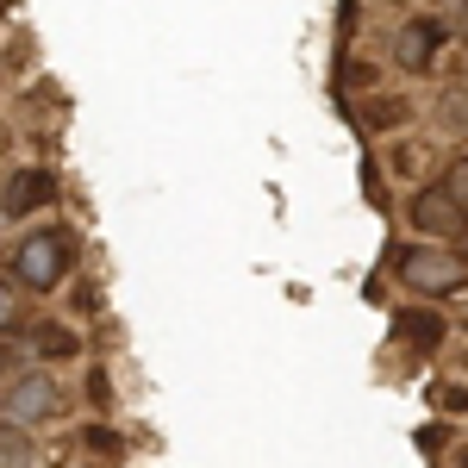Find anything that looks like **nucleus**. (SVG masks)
Returning <instances> with one entry per match:
<instances>
[{"label":"nucleus","mask_w":468,"mask_h":468,"mask_svg":"<svg viewBox=\"0 0 468 468\" xmlns=\"http://www.w3.org/2000/svg\"><path fill=\"white\" fill-rule=\"evenodd\" d=\"M75 269V231L69 225H37L13 244V282L32 293H57Z\"/></svg>","instance_id":"obj_1"},{"label":"nucleus","mask_w":468,"mask_h":468,"mask_svg":"<svg viewBox=\"0 0 468 468\" xmlns=\"http://www.w3.org/2000/svg\"><path fill=\"white\" fill-rule=\"evenodd\" d=\"M399 282L419 293H463L468 288V262L463 250H443V244H406L399 250Z\"/></svg>","instance_id":"obj_2"},{"label":"nucleus","mask_w":468,"mask_h":468,"mask_svg":"<svg viewBox=\"0 0 468 468\" xmlns=\"http://www.w3.org/2000/svg\"><path fill=\"white\" fill-rule=\"evenodd\" d=\"M57 200H63V181H57V169H44V163L13 169L6 187H0V213L6 218H32V213H44V207H57Z\"/></svg>","instance_id":"obj_3"},{"label":"nucleus","mask_w":468,"mask_h":468,"mask_svg":"<svg viewBox=\"0 0 468 468\" xmlns=\"http://www.w3.org/2000/svg\"><path fill=\"white\" fill-rule=\"evenodd\" d=\"M406 218H412V231H419L425 244H437V238H468V207H456L443 187H425V194H412Z\"/></svg>","instance_id":"obj_4"},{"label":"nucleus","mask_w":468,"mask_h":468,"mask_svg":"<svg viewBox=\"0 0 468 468\" xmlns=\"http://www.w3.org/2000/svg\"><path fill=\"white\" fill-rule=\"evenodd\" d=\"M57 399H63L57 381H50L44 368H32V375H19V388L6 394V419H13V425H44V419L57 412Z\"/></svg>","instance_id":"obj_5"},{"label":"nucleus","mask_w":468,"mask_h":468,"mask_svg":"<svg viewBox=\"0 0 468 468\" xmlns=\"http://www.w3.org/2000/svg\"><path fill=\"white\" fill-rule=\"evenodd\" d=\"M443 331H450V324H443V313H431V306H406V313H399V337L419 344V350H437Z\"/></svg>","instance_id":"obj_6"},{"label":"nucleus","mask_w":468,"mask_h":468,"mask_svg":"<svg viewBox=\"0 0 468 468\" xmlns=\"http://www.w3.org/2000/svg\"><path fill=\"white\" fill-rule=\"evenodd\" d=\"M437 26L431 19H412V26H406V32H399V69H425V63H431V50H437Z\"/></svg>","instance_id":"obj_7"},{"label":"nucleus","mask_w":468,"mask_h":468,"mask_svg":"<svg viewBox=\"0 0 468 468\" xmlns=\"http://www.w3.org/2000/svg\"><path fill=\"white\" fill-rule=\"evenodd\" d=\"M32 437H26V425H0V468H32Z\"/></svg>","instance_id":"obj_8"},{"label":"nucleus","mask_w":468,"mask_h":468,"mask_svg":"<svg viewBox=\"0 0 468 468\" xmlns=\"http://www.w3.org/2000/svg\"><path fill=\"white\" fill-rule=\"evenodd\" d=\"M75 350H81V337L69 324H37V356H75Z\"/></svg>","instance_id":"obj_9"},{"label":"nucleus","mask_w":468,"mask_h":468,"mask_svg":"<svg viewBox=\"0 0 468 468\" xmlns=\"http://www.w3.org/2000/svg\"><path fill=\"white\" fill-rule=\"evenodd\" d=\"M81 443L101 450V456H119V450H125V437L112 431V425H81Z\"/></svg>","instance_id":"obj_10"},{"label":"nucleus","mask_w":468,"mask_h":468,"mask_svg":"<svg viewBox=\"0 0 468 468\" xmlns=\"http://www.w3.org/2000/svg\"><path fill=\"white\" fill-rule=\"evenodd\" d=\"M443 194H450L456 207H468V156H463V163H450V176H443Z\"/></svg>","instance_id":"obj_11"},{"label":"nucleus","mask_w":468,"mask_h":468,"mask_svg":"<svg viewBox=\"0 0 468 468\" xmlns=\"http://www.w3.org/2000/svg\"><path fill=\"white\" fill-rule=\"evenodd\" d=\"M13 319H19V288H13V282H0V337L13 331Z\"/></svg>","instance_id":"obj_12"},{"label":"nucleus","mask_w":468,"mask_h":468,"mask_svg":"<svg viewBox=\"0 0 468 468\" xmlns=\"http://www.w3.org/2000/svg\"><path fill=\"white\" fill-rule=\"evenodd\" d=\"M437 406L443 412H468V388H437Z\"/></svg>","instance_id":"obj_13"},{"label":"nucleus","mask_w":468,"mask_h":468,"mask_svg":"<svg viewBox=\"0 0 468 468\" xmlns=\"http://www.w3.org/2000/svg\"><path fill=\"white\" fill-rule=\"evenodd\" d=\"M6 368H13V350H6V337H0V375H6Z\"/></svg>","instance_id":"obj_14"},{"label":"nucleus","mask_w":468,"mask_h":468,"mask_svg":"<svg viewBox=\"0 0 468 468\" xmlns=\"http://www.w3.org/2000/svg\"><path fill=\"white\" fill-rule=\"evenodd\" d=\"M88 468H107V463H88Z\"/></svg>","instance_id":"obj_15"}]
</instances>
